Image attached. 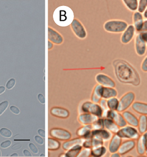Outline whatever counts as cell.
Masks as SVG:
<instances>
[{
    "label": "cell",
    "mask_w": 147,
    "mask_h": 157,
    "mask_svg": "<svg viewBox=\"0 0 147 157\" xmlns=\"http://www.w3.org/2000/svg\"><path fill=\"white\" fill-rule=\"evenodd\" d=\"M23 154L25 157H33V155L31 154V152L29 151H28V150H23Z\"/></svg>",
    "instance_id": "681fc988"
},
{
    "label": "cell",
    "mask_w": 147,
    "mask_h": 157,
    "mask_svg": "<svg viewBox=\"0 0 147 157\" xmlns=\"http://www.w3.org/2000/svg\"><path fill=\"white\" fill-rule=\"evenodd\" d=\"M142 136V138H143V141H144V144L145 145V148H146V150H147V131L146 132L144 133L143 134H141Z\"/></svg>",
    "instance_id": "f907efd6"
},
{
    "label": "cell",
    "mask_w": 147,
    "mask_h": 157,
    "mask_svg": "<svg viewBox=\"0 0 147 157\" xmlns=\"http://www.w3.org/2000/svg\"><path fill=\"white\" fill-rule=\"evenodd\" d=\"M137 128L141 135L147 132V116L140 115L138 117V124Z\"/></svg>",
    "instance_id": "4316f807"
},
{
    "label": "cell",
    "mask_w": 147,
    "mask_h": 157,
    "mask_svg": "<svg viewBox=\"0 0 147 157\" xmlns=\"http://www.w3.org/2000/svg\"><path fill=\"white\" fill-rule=\"evenodd\" d=\"M102 88L103 86H100L98 84L94 86L91 95V101L92 102L99 104V102L102 99Z\"/></svg>",
    "instance_id": "cb8c5ba5"
},
{
    "label": "cell",
    "mask_w": 147,
    "mask_h": 157,
    "mask_svg": "<svg viewBox=\"0 0 147 157\" xmlns=\"http://www.w3.org/2000/svg\"><path fill=\"white\" fill-rule=\"evenodd\" d=\"M135 94L133 91H128L125 93L119 98V107L118 109V112L122 113L131 107L134 101H135Z\"/></svg>",
    "instance_id": "8992f818"
},
{
    "label": "cell",
    "mask_w": 147,
    "mask_h": 157,
    "mask_svg": "<svg viewBox=\"0 0 147 157\" xmlns=\"http://www.w3.org/2000/svg\"><path fill=\"white\" fill-rule=\"evenodd\" d=\"M71 29L75 36L81 40L85 39L87 36V32L83 24L78 19L74 18L71 24Z\"/></svg>",
    "instance_id": "52a82bcc"
},
{
    "label": "cell",
    "mask_w": 147,
    "mask_h": 157,
    "mask_svg": "<svg viewBox=\"0 0 147 157\" xmlns=\"http://www.w3.org/2000/svg\"><path fill=\"white\" fill-rule=\"evenodd\" d=\"M61 147V144L54 138H48V148L49 151H56L59 150Z\"/></svg>",
    "instance_id": "d6a6232c"
},
{
    "label": "cell",
    "mask_w": 147,
    "mask_h": 157,
    "mask_svg": "<svg viewBox=\"0 0 147 157\" xmlns=\"http://www.w3.org/2000/svg\"><path fill=\"white\" fill-rule=\"evenodd\" d=\"M91 148H84L79 152L78 157H88L91 155Z\"/></svg>",
    "instance_id": "74e56055"
},
{
    "label": "cell",
    "mask_w": 147,
    "mask_h": 157,
    "mask_svg": "<svg viewBox=\"0 0 147 157\" xmlns=\"http://www.w3.org/2000/svg\"><path fill=\"white\" fill-rule=\"evenodd\" d=\"M144 16L143 14L139 13L138 11H136L133 13V26L135 29L136 32H138L140 33L142 30V28L144 24Z\"/></svg>",
    "instance_id": "e0dca14e"
},
{
    "label": "cell",
    "mask_w": 147,
    "mask_h": 157,
    "mask_svg": "<svg viewBox=\"0 0 147 157\" xmlns=\"http://www.w3.org/2000/svg\"><path fill=\"white\" fill-rule=\"evenodd\" d=\"M74 19L73 11L67 6H63L56 8L53 13L54 21L60 27L68 26Z\"/></svg>",
    "instance_id": "7a4b0ae2"
},
{
    "label": "cell",
    "mask_w": 147,
    "mask_h": 157,
    "mask_svg": "<svg viewBox=\"0 0 147 157\" xmlns=\"http://www.w3.org/2000/svg\"><path fill=\"white\" fill-rule=\"evenodd\" d=\"M50 113L52 116L60 118H67L70 115L68 110L64 108L58 107L52 108L50 110Z\"/></svg>",
    "instance_id": "44dd1931"
},
{
    "label": "cell",
    "mask_w": 147,
    "mask_h": 157,
    "mask_svg": "<svg viewBox=\"0 0 147 157\" xmlns=\"http://www.w3.org/2000/svg\"><path fill=\"white\" fill-rule=\"evenodd\" d=\"M10 157H18V154H17V153H16V152H15V153H13L12 155H10Z\"/></svg>",
    "instance_id": "91938a15"
},
{
    "label": "cell",
    "mask_w": 147,
    "mask_h": 157,
    "mask_svg": "<svg viewBox=\"0 0 147 157\" xmlns=\"http://www.w3.org/2000/svg\"><path fill=\"white\" fill-rule=\"evenodd\" d=\"M122 114L125 118L127 125L137 128L138 124V118L135 115L128 110L122 112Z\"/></svg>",
    "instance_id": "d6986e66"
},
{
    "label": "cell",
    "mask_w": 147,
    "mask_h": 157,
    "mask_svg": "<svg viewBox=\"0 0 147 157\" xmlns=\"http://www.w3.org/2000/svg\"><path fill=\"white\" fill-rule=\"evenodd\" d=\"M9 105V102L7 100L3 101L0 102V116L4 114Z\"/></svg>",
    "instance_id": "f35d334b"
},
{
    "label": "cell",
    "mask_w": 147,
    "mask_h": 157,
    "mask_svg": "<svg viewBox=\"0 0 147 157\" xmlns=\"http://www.w3.org/2000/svg\"><path fill=\"white\" fill-rule=\"evenodd\" d=\"M136 141L133 140H126L121 144L118 152L121 156H124L132 151L135 148Z\"/></svg>",
    "instance_id": "7c38bea8"
},
{
    "label": "cell",
    "mask_w": 147,
    "mask_h": 157,
    "mask_svg": "<svg viewBox=\"0 0 147 157\" xmlns=\"http://www.w3.org/2000/svg\"><path fill=\"white\" fill-rule=\"evenodd\" d=\"M48 38L49 41L56 45H61L64 42V38L56 29L49 27L48 28Z\"/></svg>",
    "instance_id": "9a60e30c"
},
{
    "label": "cell",
    "mask_w": 147,
    "mask_h": 157,
    "mask_svg": "<svg viewBox=\"0 0 147 157\" xmlns=\"http://www.w3.org/2000/svg\"><path fill=\"white\" fill-rule=\"evenodd\" d=\"M114 72L117 79L125 85L138 86L141 77L138 72L130 63L122 59H115L112 61Z\"/></svg>",
    "instance_id": "6da1fadb"
},
{
    "label": "cell",
    "mask_w": 147,
    "mask_h": 157,
    "mask_svg": "<svg viewBox=\"0 0 147 157\" xmlns=\"http://www.w3.org/2000/svg\"><path fill=\"white\" fill-rule=\"evenodd\" d=\"M99 104L101 105V107L103 108V109H104V111L108 109V108L107 107V104H106V100L102 98L101 100L100 101V102H99Z\"/></svg>",
    "instance_id": "bcb514c9"
},
{
    "label": "cell",
    "mask_w": 147,
    "mask_h": 157,
    "mask_svg": "<svg viewBox=\"0 0 147 157\" xmlns=\"http://www.w3.org/2000/svg\"><path fill=\"white\" fill-rule=\"evenodd\" d=\"M107 107L109 109L118 111L119 107V99L117 97H114L106 100Z\"/></svg>",
    "instance_id": "4dcf8cb0"
},
{
    "label": "cell",
    "mask_w": 147,
    "mask_h": 157,
    "mask_svg": "<svg viewBox=\"0 0 147 157\" xmlns=\"http://www.w3.org/2000/svg\"><path fill=\"white\" fill-rule=\"evenodd\" d=\"M16 84V80L15 79L12 78L10 79L8 81H7L6 84V88L7 90H11L14 87V86Z\"/></svg>",
    "instance_id": "ab89813d"
},
{
    "label": "cell",
    "mask_w": 147,
    "mask_h": 157,
    "mask_svg": "<svg viewBox=\"0 0 147 157\" xmlns=\"http://www.w3.org/2000/svg\"><path fill=\"white\" fill-rule=\"evenodd\" d=\"M93 130L92 125H85L77 130V136L85 140L90 139L92 137V131Z\"/></svg>",
    "instance_id": "ffe728a7"
},
{
    "label": "cell",
    "mask_w": 147,
    "mask_h": 157,
    "mask_svg": "<svg viewBox=\"0 0 147 157\" xmlns=\"http://www.w3.org/2000/svg\"><path fill=\"white\" fill-rule=\"evenodd\" d=\"M141 70L144 72H147V56L144 58L141 64Z\"/></svg>",
    "instance_id": "60d3db41"
},
{
    "label": "cell",
    "mask_w": 147,
    "mask_h": 157,
    "mask_svg": "<svg viewBox=\"0 0 147 157\" xmlns=\"http://www.w3.org/2000/svg\"><path fill=\"white\" fill-rule=\"evenodd\" d=\"M92 126L93 129L104 128V118H98V119L92 124Z\"/></svg>",
    "instance_id": "836d02e7"
},
{
    "label": "cell",
    "mask_w": 147,
    "mask_h": 157,
    "mask_svg": "<svg viewBox=\"0 0 147 157\" xmlns=\"http://www.w3.org/2000/svg\"><path fill=\"white\" fill-rule=\"evenodd\" d=\"M83 148V146L81 145H77L73 147L70 150L67 151L65 154V156L68 157H78L79 152Z\"/></svg>",
    "instance_id": "1f68e13d"
},
{
    "label": "cell",
    "mask_w": 147,
    "mask_h": 157,
    "mask_svg": "<svg viewBox=\"0 0 147 157\" xmlns=\"http://www.w3.org/2000/svg\"><path fill=\"white\" fill-rule=\"evenodd\" d=\"M113 121L115 122V124L119 127V128H122V127L127 125L126 122V120L124 118L122 113H119L118 111L117 112L116 114L115 115V117L113 119Z\"/></svg>",
    "instance_id": "f546056e"
},
{
    "label": "cell",
    "mask_w": 147,
    "mask_h": 157,
    "mask_svg": "<svg viewBox=\"0 0 147 157\" xmlns=\"http://www.w3.org/2000/svg\"><path fill=\"white\" fill-rule=\"evenodd\" d=\"M132 109L134 112L140 115L147 116V103L140 101H134L132 106Z\"/></svg>",
    "instance_id": "ac0fdd59"
},
{
    "label": "cell",
    "mask_w": 147,
    "mask_h": 157,
    "mask_svg": "<svg viewBox=\"0 0 147 157\" xmlns=\"http://www.w3.org/2000/svg\"><path fill=\"white\" fill-rule=\"evenodd\" d=\"M104 128L112 132L113 134H115L119 131V127L115 124L112 120L104 118Z\"/></svg>",
    "instance_id": "d4e9b609"
},
{
    "label": "cell",
    "mask_w": 147,
    "mask_h": 157,
    "mask_svg": "<svg viewBox=\"0 0 147 157\" xmlns=\"http://www.w3.org/2000/svg\"><path fill=\"white\" fill-rule=\"evenodd\" d=\"M12 144V142L11 141V140H6V141H4L3 142L0 144V147L2 148H4V149H6L8 148V147H10Z\"/></svg>",
    "instance_id": "b9f144b4"
},
{
    "label": "cell",
    "mask_w": 147,
    "mask_h": 157,
    "mask_svg": "<svg viewBox=\"0 0 147 157\" xmlns=\"http://www.w3.org/2000/svg\"><path fill=\"white\" fill-rule=\"evenodd\" d=\"M108 148L104 145L98 147L91 148V155L94 157H104L107 154Z\"/></svg>",
    "instance_id": "484cf974"
},
{
    "label": "cell",
    "mask_w": 147,
    "mask_h": 157,
    "mask_svg": "<svg viewBox=\"0 0 147 157\" xmlns=\"http://www.w3.org/2000/svg\"><path fill=\"white\" fill-rule=\"evenodd\" d=\"M143 16H144V18H146L147 20V9H146V10H145V11L144 13V14H143Z\"/></svg>",
    "instance_id": "680465c9"
},
{
    "label": "cell",
    "mask_w": 147,
    "mask_h": 157,
    "mask_svg": "<svg viewBox=\"0 0 147 157\" xmlns=\"http://www.w3.org/2000/svg\"><path fill=\"white\" fill-rule=\"evenodd\" d=\"M80 114L90 113L95 115L98 118H103L104 109L98 103L92 102L91 101L84 102L79 107Z\"/></svg>",
    "instance_id": "277c9868"
},
{
    "label": "cell",
    "mask_w": 147,
    "mask_h": 157,
    "mask_svg": "<svg viewBox=\"0 0 147 157\" xmlns=\"http://www.w3.org/2000/svg\"><path fill=\"white\" fill-rule=\"evenodd\" d=\"M136 30L133 24L128 25V27L122 33L121 37H120V41L121 43L122 44L126 45L129 43H131L133 38L135 37Z\"/></svg>",
    "instance_id": "30bf717a"
},
{
    "label": "cell",
    "mask_w": 147,
    "mask_h": 157,
    "mask_svg": "<svg viewBox=\"0 0 147 157\" xmlns=\"http://www.w3.org/2000/svg\"><path fill=\"white\" fill-rule=\"evenodd\" d=\"M34 140L35 142L40 145H42L44 144V138L40 136H34Z\"/></svg>",
    "instance_id": "7bdbcfd3"
},
{
    "label": "cell",
    "mask_w": 147,
    "mask_h": 157,
    "mask_svg": "<svg viewBox=\"0 0 147 157\" xmlns=\"http://www.w3.org/2000/svg\"><path fill=\"white\" fill-rule=\"evenodd\" d=\"M135 148H136L137 152L139 155L142 156L144 155H145V152L147 150L145 148V145L144 143L142 135H141L140 137L138 138L136 142Z\"/></svg>",
    "instance_id": "83f0119b"
},
{
    "label": "cell",
    "mask_w": 147,
    "mask_h": 157,
    "mask_svg": "<svg viewBox=\"0 0 147 157\" xmlns=\"http://www.w3.org/2000/svg\"><path fill=\"white\" fill-rule=\"evenodd\" d=\"M2 157V152H1V151L0 150V157Z\"/></svg>",
    "instance_id": "6125c7cd"
},
{
    "label": "cell",
    "mask_w": 147,
    "mask_h": 157,
    "mask_svg": "<svg viewBox=\"0 0 147 157\" xmlns=\"http://www.w3.org/2000/svg\"><path fill=\"white\" fill-rule=\"evenodd\" d=\"M40 157H45V155H44V153H42V154H41V155H40Z\"/></svg>",
    "instance_id": "94428289"
},
{
    "label": "cell",
    "mask_w": 147,
    "mask_h": 157,
    "mask_svg": "<svg viewBox=\"0 0 147 157\" xmlns=\"http://www.w3.org/2000/svg\"><path fill=\"white\" fill-rule=\"evenodd\" d=\"M101 95L102 98L107 100L114 97H117L118 91L116 90L115 88L103 86Z\"/></svg>",
    "instance_id": "7402d4cb"
},
{
    "label": "cell",
    "mask_w": 147,
    "mask_h": 157,
    "mask_svg": "<svg viewBox=\"0 0 147 157\" xmlns=\"http://www.w3.org/2000/svg\"><path fill=\"white\" fill-rule=\"evenodd\" d=\"M128 24L126 21L122 20H110L105 22L103 25V28L106 32L112 34L122 33Z\"/></svg>",
    "instance_id": "3957f363"
},
{
    "label": "cell",
    "mask_w": 147,
    "mask_h": 157,
    "mask_svg": "<svg viewBox=\"0 0 147 157\" xmlns=\"http://www.w3.org/2000/svg\"><path fill=\"white\" fill-rule=\"evenodd\" d=\"M85 141V139L83 138H75L72 140H68L63 143V148L65 151H68L72 148L73 147L77 145H83L84 141Z\"/></svg>",
    "instance_id": "603a6c76"
},
{
    "label": "cell",
    "mask_w": 147,
    "mask_h": 157,
    "mask_svg": "<svg viewBox=\"0 0 147 157\" xmlns=\"http://www.w3.org/2000/svg\"><path fill=\"white\" fill-rule=\"evenodd\" d=\"M113 135L112 132L105 128L93 129L92 131V136L98 138L104 143L110 141Z\"/></svg>",
    "instance_id": "4fadbf2b"
},
{
    "label": "cell",
    "mask_w": 147,
    "mask_h": 157,
    "mask_svg": "<svg viewBox=\"0 0 147 157\" xmlns=\"http://www.w3.org/2000/svg\"><path fill=\"white\" fill-rule=\"evenodd\" d=\"M140 34L141 37L143 40V41L146 44L147 46V32H144V33H139Z\"/></svg>",
    "instance_id": "c3c4849f"
},
{
    "label": "cell",
    "mask_w": 147,
    "mask_h": 157,
    "mask_svg": "<svg viewBox=\"0 0 147 157\" xmlns=\"http://www.w3.org/2000/svg\"><path fill=\"white\" fill-rule=\"evenodd\" d=\"M22 147V145L21 144H14V145L12 146V149L13 150H18Z\"/></svg>",
    "instance_id": "db71d44e"
},
{
    "label": "cell",
    "mask_w": 147,
    "mask_h": 157,
    "mask_svg": "<svg viewBox=\"0 0 147 157\" xmlns=\"http://www.w3.org/2000/svg\"><path fill=\"white\" fill-rule=\"evenodd\" d=\"M144 32H147V20H144L141 33H144Z\"/></svg>",
    "instance_id": "816d5d0a"
},
{
    "label": "cell",
    "mask_w": 147,
    "mask_h": 157,
    "mask_svg": "<svg viewBox=\"0 0 147 157\" xmlns=\"http://www.w3.org/2000/svg\"><path fill=\"white\" fill-rule=\"evenodd\" d=\"M134 48L136 54L140 57L145 56L147 52V45L141 37L140 34L135 36Z\"/></svg>",
    "instance_id": "8fae6325"
},
{
    "label": "cell",
    "mask_w": 147,
    "mask_h": 157,
    "mask_svg": "<svg viewBox=\"0 0 147 157\" xmlns=\"http://www.w3.org/2000/svg\"><path fill=\"white\" fill-rule=\"evenodd\" d=\"M37 98L38 100L42 104H45V97L44 95L42 94H39L37 95Z\"/></svg>",
    "instance_id": "7dc6e473"
},
{
    "label": "cell",
    "mask_w": 147,
    "mask_h": 157,
    "mask_svg": "<svg viewBox=\"0 0 147 157\" xmlns=\"http://www.w3.org/2000/svg\"><path fill=\"white\" fill-rule=\"evenodd\" d=\"M6 88L4 86H0V95L3 94L6 91Z\"/></svg>",
    "instance_id": "6f0895ef"
},
{
    "label": "cell",
    "mask_w": 147,
    "mask_h": 157,
    "mask_svg": "<svg viewBox=\"0 0 147 157\" xmlns=\"http://www.w3.org/2000/svg\"><path fill=\"white\" fill-rule=\"evenodd\" d=\"M37 132L39 134V136H42L43 138H45V132L44 129L41 128L38 129V131H37Z\"/></svg>",
    "instance_id": "f5cc1de1"
},
{
    "label": "cell",
    "mask_w": 147,
    "mask_h": 157,
    "mask_svg": "<svg viewBox=\"0 0 147 157\" xmlns=\"http://www.w3.org/2000/svg\"><path fill=\"white\" fill-rule=\"evenodd\" d=\"M0 135L4 138H10L12 137L13 132L9 129L7 128H2L0 129Z\"/></svg>",
    "instance_id": "8d00e7d4"
},
{
    "label": "cell",
    "mask_w": 147,
    "mask_h": 157,
    "mask_svg": "<svg viewBox=\"0 0 147 157\" xmlns=\"http://www.w3.org/2000/svg\"><path fill=\"white\" fill-rule=\"evenodd\" d=\"M95 81L97 84L104 87L115 88L116 83L113 79L104 73H98L95 76Z\"/></svg>",
    "instance_id": "9c48e42d"
},
{
    "label": "cell",
    "mask_w": 147,
    "mask_h": 157,
    "mask_svg": "<svg viewBox=\"0 0 147 157\" xmlns=\"http://www.w3.org/2000/svg\"><path fill=\"white\" fill-rule=\"evenodd\" d=\"M91 148L103 145L104 142L98 138L92 136L91 138Z\"/></svg>",
    "instance_id": "e575fe53"
},
{
    "label": "cell",
    "mask_w": 147,
    "mask_h": 157,
    "mask_svg": "<svg viewBox=\"0 0 147 157\" xmlns=\"http://www.w3.org/2000/svg\"><path fill=\"white\" fill-rule=\"evenodd\" d=\"M145 155L147 156V150H146V152H145Z\"/></svg>",
    "instance_id": "be15d7a7"
},
{
    "label": "cell",
    "mask_w": 147,
    "mask_h": 157,
    "mask_svg": "<svg viewBox=\"0 0 147 157\" xmlns=\"http://www.w3.org/2000/svg\"><path fill=\"white\" fill-rule=\"evenodd\" d=\"M10 111L14 114L15 115H18L20 114V109L18 108L17 107H16V106H15V105H11V106H10Z\"/></svg>",
    "instance_id": "ee69618b"
},
{
    "label": "cell",
    "mask_w": 147,
    "mask_h": 157,
    "mask_svg": "<svg viewBox=\"0 0 147 157\" xmlns=\"http://www.w3.org/2000/svg\"><path fill=\"white\" fill-rule=\"evenodd\" d=\"M49 134L52 138L60 141H68L72 137L71 134L68 131L60 128L51 129L49 131Z\"/></svg>",
    "instance_id": "ba28073f"
},
{
    "label": "cell",
    "mask_w": 147,
    "mask_h": 157,
    "mask_svg": "<svg viewBox=\"0 0 147 157\" xmlns=\"http://www.w3.org/2000/svg\"><path fill=\"white\" fill-rule=\"evenodd\" d=\"M110 157H121V155L119 154V152H114V153H112V154H111V155H110Z\"/></svg>",
    "instance_id": "11a10c76"
},
{
    "label": "cell",
    "mask_w": 147,
    "mask_h": 157,
    "mask_svg": "<svg viewBox=\"0 0 147 157\" xmlns=\"http://www.w3.org/2000/svg\"><path fill=\"white\" fill-rule=\"evenodd\" d=\"M98 118L90 113H81L78 116V120L83 125H92Z\"/></svg>",
    "instance_id": "2e32d148"
},
{
    "label": "cell",
    "mask_w": 147,
    "mask_h": 157,
    "mask_svg": "<svg viewBox=\"0 0 147 157\" xmlns=\"http://www.w3.org/2000/svg\"><path fill=\"white\" fill-rule=\"evenodd\" d=\"M116 134L122 140H137L140 136V134L137 127L128 125L122 128H120Z\"/></svg>",
    "instance_id": "5b68a950"
},
{
    "label": "cell",
    "mask_w": 147,
    "mask_h": 157,
    "mask_svg": "<svg viewBox=\"0 0 147 157\" xmlns=\"http://www.w3.org/2000/svg\"><path fill=\"white\" fill-rule=\"evenodd\" d=\"M122 3L126 9L131 12H136L138 10V1L137 0H123Z\"/></svg>",
    "instance_id": "f1b7e54d"
},
{
    "label": "cell",
    "mask_w": 147,
    "mask_h": 157,
    "mask_svg": "<svg viewBox=\"0 0 147 157\" xmlns=\"http://www.w3.org/2000/svg\"><path fill=\"white\" fill-rule=\"evenodd\" d=\"M53 47H54L53 43H51V41H48V50H51L53 48Z\"/></svg>",
    "instance_id": "9f6ffc18"
},
{
    "label": "cell",
    "mask_w": 147,
    "mask_h": 157,
    "mask_svg": "<svg viewBox=\"0 0 147 157\" xmlns=\"http://www.w3.org/2000/svg\"><path fill=\"white\" fill-rule=\"evenodd\" d=\"M28 147L29 148V149L31 151L34 153V154H38V149L37 147V146L35 145V144H34L33 143H29L28 145Z\"/></svg>",
    "instance_id": "f6af8a7d"
},
{
    "label": "cell",
    "mask_w": 147,
    "mask_h": 157,
    "mask_svg": "<svg viewBox=\"0 0 147 157\" xmlns=\"http://www.w3.org/2000/svg\"><path fill=\"white\" fill-rule=\"evenodd\" d=\"M122 143V139L120 138L119 136H117L116 134H114L111 139L110 140V143L108 146V151L111 154L118 152Z\"/></svg>",
    "instance_id": "5bb4252c"
},
{
    "label": "cell",
    "mask_w": 147,
    "mask_h": 157,
    "mask_svg": "<svg viewBox=\"0 0 147 157\" xmlns=\"http://www.w3.org/2000/svg\"><path fill=\"white\" fill-rule=\"evenodd\" d=\"M147 8V0H140L138 1V10L139 13L141 14H144L145 11Z\"/></svg>",
    "instance_id": "d590c367"
}]
</instances>
